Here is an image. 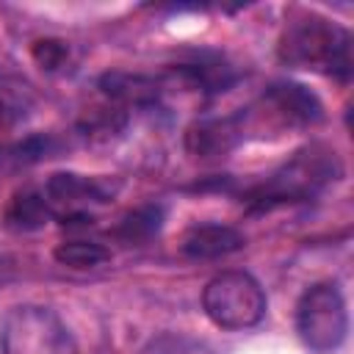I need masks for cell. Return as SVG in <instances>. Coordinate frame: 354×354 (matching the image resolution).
<instances>
[{
  "label": "cell",
  "mask_w": 354,
  "mask_h": 354,
  "mask_svg": "<svg viewBox=\"0 0 354 354\" xmlns=\"http://www.w3.org/2000/svg\"><path fill=\"white\" fill-rule=\"evenodd\" d=\"M343 166L335 149L326 147H307L296 152L279 171H274L266 183L252 188L249 202L268 207L277 202H296V199H310L315 196L324 185L335 183L340 177Z\"/></svg>",
  "instance_id": "2"
},
{
  "label": "cell",
  "mask_w": 354,
  "mask_h": 354,
  "mask_svg": "<svg viewBox=\"0 0 354 354\" xmlns=\"http://www.w3.org/2000/svg\"><path fill=\"white\" fill-rule=\"evenodd\" d=\"M53 257L61 263V266H69V268H97L102 263L111 260V249L97 243V241H83V238H75V241H64L55 246Z\"/></svg>",
  "instance_id": "12"
},
{
  "label": "cell",
  "mask_w": 354,
  "mask_h": 354,
  "mask_svg": "<svg viewBox=\"0 0 354 354\" xmlns=\"http://www.w3.org/2000/svg\"><path fill=\"white\" fill-rule=\"evenodd\" d=\"M3 354H77V340L61 315L41 304H17L0 324Z\"/></svg>",
  "instance_id": "3"
},
{
  "label": "cell",
  "mask_w": 354,
  "mask_h": 354,
  "mask_svg": "<svg viewBox=\"0 0 354 354\" xmlns=\"http://www.w3.org/2000/svg\"><path fill=\"white\" fill-rule=\"evenodd\" d=\"M44 199L53 210V216H61L64 224L66 221H91L88 207L91 205H102L111 199L108 188L94 180V177H83L75 171H58L44 183Z\"/></svg>",
  "instance_id": "6"
},
{
  "label": "cell",
  "mask_w": 354,
  "mask_h": 354,
  "mask_svg": "<svg viewBox=\"0 0 354 354\" xmlns=\"http://www.w3.org/2000/svg\"><path fill=\"white\" fill-rule=\"evenodd\" d=\"M160 227H163V207L160 205H144V207H136L133 213L124 216L116 235L127 243H141V241H149Z\"/></svg>",
  "instance_id": "13"
},
{
  "label": "cell",
  "mask_w": 354,
  "mask_h": 354,
  "mask_svg": "<svg viewBox=\"0 0 354 354\" xmlns=\"http://www.w3.org/2000/svg\"><path fill=\"white\" fill-rule=\"evenodd\" d=\"M53 218V210L44 199L41 191L36 188H22L17 191L6 210H3V224L11 230V232H36L41 230L47 221Z\"/></svg>",
  "instance_id": "11"
},
{
  "label": "cell",
  "mask_w": 354,
  "mask_h": 354,
  "mask_svg": "<svg viewBox=\"0 0 354 354\" xmlns=\"http://www.w3.org/2000/svg\"><path fill=\"white\" fill-rule=\"evenodd\" d=\"M266 290L249 271H221L202 290L205 315L213 326L227 332L257 326L266 315Z\"/></svg>",
  "instance_id": "4"
},
{
  "label": "cell",
  "mask_w": 354,
  "mask_h": 354,
  "mask_svg": "<svg viewBox=\"0 0 354 354\" xmlns=\"http://www.w3.org/2000/svg\"><path fill=\"white\" fill-rule=\"evenodd\" d=\"M33 58H36V64L41 69L53 72V69L66 64L69 47H66V41H58V39H41V41L33 44Z\"/></svg>",
  "instance_id": "14"
},
{
  "label": "cell",
  "mask_w": 354,
  "mask_h": 354,
  "mask_svg": "<svg viewBox=\"0 0 354 354\" xmlns=\"http://www.w3.org/2000/svg\"><path fill=\"white\" fill-rule=\"evenodd\" d=\"M246 238L241 230L230 227V224H196L183 235V254H188L191 260H218L227 257L238 249H243Z\"/></svg>",
  "instance_id": "9"
},
{
  "label": "cell",
  "mask_w": 354,
  "mask_h": 354,
  "mask_svg": "<svg viewBox=\"0 0 354 354\" xmlns=\"http://www.w3.org/2000/svg\"><path fill=\"white\" fill-rule=\"evenodd\" d=\"M296 332L313 354H332L346 343L348 310L337 282L324 279L310 285L296 301Z\"/></svg>",
  "instance_id": "5"
},
{
  "label": "cell",
  "mask_w": 354,
  "mask_h": 354,
  "mask_svg": "<svg viewBox=\"0 0 354 354\" xmlns=\"http://www.w3.org/2000/svg\"><path fill=\"white\" fill-rule=\"evenodd\" d=\"M61 147H64L61 138L53 133H36L11 144H0V171H19L47 158H55Z\"/></svg>",
  "instance_id": "10"
},
{
  "label": "cell",
  "mask_w": 354,
  "mask_h": 354,
  "mask_svg": "<svg viewBox=\"0 0 354 354\" xmlns=\"http://www.w3.org/2000/svg\"><path fill=\"white\" fill-rule=\"evenodd\" d=\"M260 113L279 127H313L324 119V105L307 86L279 80L260 97Z\"/></svg>",
  "instance_id": "7"
},
{
  "label": "cell",
  "mask_w": 354,
  "mask_h": 354,
  "mask_svg": "<svg viewBox=\"0 0 354 354\" xmlns=\"http://www.w3.org/2000/svg\"><path fill=\"white\" fill-rule=\"evenodd\" d=\"M277 55L293 69H310L337 80L351 77V33L313 11L288 19L277 41Z\"/></svg>",
  "instance_id": "1"
},
{
  "label": "cell",
  "mask_w": 354,
  "mask_h": 354,
  "mask_svg": "<svg viewBox=\"0 0 354 354\" xmlns=\"http://www.w3.org/2000/svg\"><path fill=\"white\" fill-rule=\"evenodd\" d=\"M243 136L241 116H205L188 124L185 149L199 160H218L227 158L243 141Z\"/></svg>",
  "instance_id": "8"
}]
</instances>
